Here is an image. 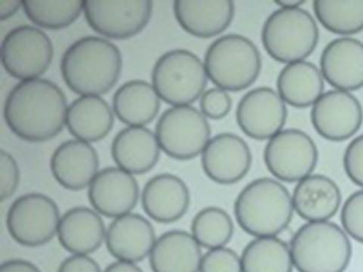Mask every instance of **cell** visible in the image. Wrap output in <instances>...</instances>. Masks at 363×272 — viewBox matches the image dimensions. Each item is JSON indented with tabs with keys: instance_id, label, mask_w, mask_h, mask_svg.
Segmentation results:
<instances>
[{
	"instance_id": "38",
	"label": "cell",
	"mask_w": 363,
	"mask_h": 272,
	"mask_svg": "<svg viewBox=\"0 0 363 272\" xmlns=\"http://www.w3.org/2000/svg\"><path fill=\"white\" fill-rule=\"evenodd\" d=\"M58 272H101L94 259L86 255H74L65 259Z\"/></svg>"
},
{
	"instance_id": "30",
	"label": "cell",
	"mask_w": 363,
	"mask_h": 272,
	"mask_svg": "<svg viewBox=\"0 0 363 272\" xmlns=\"http://www.w3.org/2000/svg\"><path fill=\"white\" fill-rule=\"evenodd\" d=\"M313 7L328 31L349 37L363 30V0H315Z\"/></svg>"
},
{
	"instance_id": "42",
	"label": "cell",
	"mask_w": 363,
	"mask_h": 272,
	"mask_svg": "<svg viewBox=\"0 0 363 272\" xmlns=\"http://www.w3.org/2000/svg\"><path fill=\"white\" fill-rule=\"evenodd\" d=\"M303 0H279L275 4L282 8H301L305 4Z\"/></svg>"
},
{
	"instance_id": "13",
	"label": "cell",
	"mask_w": 363,
	"mask_h": 272,
	"mask_svg": "<svg viewBox=\"0 0 363 272\" xmlns=\"http://www.w3.org/2000/svg\"><path fill=\"white\" fill-rule=\"evenodd\" d=\"M311 119L321 137L330 142H344L360 130L363 109L355 96L334 89L327 91L315 102Z\"/></svg>"
},
{
	"instance_id": "16",
	"label": "cell",
	"mask_w": 363,
	"mask_h": 272,
	"mask_svg": "<svg viewBox=\"0 0 363 272\" xmlns=\"http://www.w3.org/2000/svg\"><path fill=\"white\" fill-rule=\"evenodd\" d=\"M88 196L97 212L116 219L135 208L140 189L132 174L119 167L110 166L100 170L91 181Z\"/></svg>"
},
{
	"instance_id": "32",
	"label": "cell",
	"mask_w": 363,
	"mask_h": 272,
	"mask_svg": "<svg viewBox=\"0 0 363 272\" xmlns=\"http://www.w3.org/2000/svg\"><path fill=\"white\" fill-rule=\"evenodd\" d=\"M22 7L28 17L45 28L60 29L70 26L84 10L81 0H25Z\"/></svg>"
},
{
	"instance_id": "22",
	"label": "cell",
	"mask_w": 363,
	"mask_h": 272,
	"mask_svg": "<svg viewBox=\"0 0 363 272\" xmlns=\"http://www.w3.org/2000/svg\"><path fill=\"white\" fill-rule=\"evenodd\" d=\"M155 133L142 126H130L119 131L111 144V155L119 168L130 174L150 172L161 154Z\"/></svg>"
},
{
	"instance_id": "8",
	"label": "cell",
	"mask_w": 363,
	"mask_h": 272,
	"mask_svg": "<svg viewBox=\"0 0 363 272\" xmlns=\"http://www.w3.org/2000/svg\"><path fill=\"white\" fill-rule=\"evenodd\" d=\"M211 133L207 118L191 106L167 109L155 127L161 149L178 161H189L201 154L211 140Z\"/></svg>"
},
{
	"instance_id": "33",
	"label": "cell",
	"mask_w": 363,
	"mask_h": 272,
	"mask_svg": "<svg viewBox=\"0 0 363 272\" xmlns=\"http://www.w3.org/2000/svg\"><path fill=\"white\" fill-rule=\"evenodd\" d=\"M340 220L347 234L363 244V188L355 191L346 200Z\"/></svg>"
},
{
	"instance_id": "40",
	"label": "cell",
	"mask_w": 363,
	"mask_h": 272,
	"mask_svg": "<svg viewBox=\"0 0 363 272\" xmlns=\"http://www.w3.org/2000/svg\"><path fill=\"white\" fill-rule=\"evenodd\" d=\"M22 4L23 1L18 0H0V18L4 21L13 16L22 6Z\"/></svg>"
},
{
	"instance_id": "29",
	"label": "cell",
	"mask_w": 363,
	"mask_h": 272,
	"mask_svg": "<svg viewBox=\"0 0 363 272\" xmlns=\"http://www.w3.org/2000/svg\"><path fill=\"white\" fill-rule=\"evenodd\" d=\"M242 272H292L289 245L278 237H255L244 248Z\"/></svg>"
},
{
	"instance_id": "17",
	"label": "cell",
	"mask_w": 363,
	"mask_h": 272,
	"mask_svg": "<svg viewBox=\"0 0 363 272\" xmlns=\"http://www.w3.org/2000/svg\"><path fill=\"white\" fill-rule=\"evenodd\" d=\"M320 71L335 89L358 90L363 87V43L351 37L329 42L320 56Z\"/></svg>"
},
{
	"instance_id": "19",
	"label": "cell",
	"mask_w": 363,
	"mask_h": 272,
	"mask_svg": "<svg viewBox=\"0 0 363 272\" xmlns=\"http://www.w3.org/2000/svg\"><path fill=\"white\" fill-rule=\"evenodd\" d=\"M174 11L179 25L191 35L211 38L230 27L235 15L231 0H176Z\"/></svg>"
},
{
	"instance_id": "21",
	"label": "cell",
	"mask_w": 363,
	"mask_h": 272,
	"mask_svg": "<svg viewBox=\"0 0 363 272\" xmlns=\"http://www.w3.org/2000/svg\"><path fill=\"white\" fill-rule=\"evenodd\" d=\"M106 242L113 257L134 264L150 255L156 237L149 220L141 215L130 212L111 223Z\"/></svg>"
},
{
	"instance_id": "9",
	"label": "cell",
	"mask_w": 363,
	"mask_h": 272,
	"mask_svg": "<svg viewBox=\"0 0 363 272\" xmlns=\"http://www.w3.org/2000/svg\"><path fill=\"white\" fill-rule=\"evenodd\" d=\"M60 214L48 196L30 193L11 204L6 217L8 231L19 244L37 247L50 242L58 232Z\"/></svg>"
},
{
	"instance_id": "25",
	"label": "cell",
	"mask_w": 363,
	"mask_h": 272,
	"mask_svg": "<svg viewBox=\"0 0 363 272\" xmlns=\"http://www.w3.org/2000/svg\"><path fill=\"white\" fill-rule=\"evenodd\" d=\"M57 234L66 251L86 256L97 251L106 236L105 224L100 215L84 207L67 211L60 220Z\"/></svg>"
},
{
	"instance_id": "6",
	"label": "cell",
	"mask_w": 363,
	"mask_h": 272,
	"mask_svg": "<svg viewBox=\"0 0 363 272\" xmlns=\"http://www.w3.org/2000/svg\"><path fill=\"white\" fill-rule=\"evenodd\" d=\"M261 39L272 59L288 64L308 58L319 42L320 30L308 11L279 8L264 22Z\"/></svg>"
},
{
	"instance_id": "11",
	"label": "cell",
	"mask_w": 363,
	"mask_h": 272,
	"mask_svg": "<svg viewBox=\"0 0 363 272\" xmlns=\"http://www.w3.org/2000/svg\"><path fill=\"white\" fill-rule=\"evenodd\" d=\"M53 57L52 42L44 31L32 26L11 29L1 45L6 71L21 81L38 78L48 69Z\"/></svg>"
},
{
	"instance_id": "3",
	"label": "cell",
	"mask_w": 363,
	"mask_h": 272,
	"mask_svg": "<svg viewBox=\"0 0 363 272\" xmlns=\"http://www.w3.org/2000/svg\"><path fill=\"white\" fill-rule=\"evenodd\" d=\"M294 206L288 189L274 178H257L238 194L234 204L236 221L255 237H277L290 225Z\"/></svg>"
},
{
	"instance_id": "14",
	"label": "cell",
	"mask_w": 363,
	"mask_h": 272,
	"mask_svg": "<svg viewBox=\"0 0 363 272\" xmlns=\"http://www.w3.org/2000/svg\"><path fill=\"white\" fill-rule=\"evenodd\" d=\"M238 127L248 137L269 140L285 127L288 110L278 92L267 86L249 91L236 109Z\"/></svg>"
},
{
	"instance_id": "4",
	"label": "cell",
	"mask_w": 363,
	"mask_h": 272,
	"mask_svg": "<svg viewBox=\"0 0 363 272\" xmlns=\"http://www.w3.org/2000/svg\"><path fill=\"white\" fill-rule=\"evenodd\" d=\"M289 246L298 272H345L352 257L347 233L329 221L304 224L293 235Z\"/></svg>"
},
{
	"instance_id": "39",
	"label": "cell",
	"mask_w": 363,
	"mask_h": 272,
	"mask_svg": "<svg viewBox=\"0 0 363 272\" xmlns=\"http://www.w3.org/2000/svg\"><path fill=\"white\" fill-rule=\"evenodd\" d=\"M0 272H41L40 269L26 260L11 259L0 267Z\"/></svg>"
},
{
	"instance_id": "23",
	"label": "cell",
	"mask_w": 363,
	"mask_h": 272,
	"mask_svg": "<svg viewBox=\"0 0 363 272\" xmlns=\"http://www.w3.org/2000/svg\"><path fill=\"white\" fill-rule=\"evenodd\" d=\"M291 197L294 211L308 222L334 217L342 199L335 181L320 174H311L298 181Z\"/></svg>"
},
{
	"instance_id": "28",
	"label": "cell",
	"mask_w": 363,
	"mask_h": 272,
	"mask_svg": "<svg viewBox=\"0 0 363 272\" xmlns=\"http://www.w3.org/2000/svg\"><path fill=\"white\" fill-rule=\"evenodd\" d=\"M160 99L152 84L143 79H132L116 91L113 108L123 123L144 127L157 116L161 107Z\"/></svg>"
},
{
	"instance_id": "1",
	"label": "cell",
	"mask_w": 363,
	"mask_h": 272,
	"mask_svg": "<svg viewBox=\"0 0 363 272\" xmlns=\"http://www.w3.org/2000/svg\"><path fill=\"white\" fill-rule=\"evenodd\" d=\"M67 100L59 86L47 79L21 81L10 90L4 115L9 128L32 142L50 140L63 129Z\"/></svg>"
},
{
	"instance_id": "34",
	"label": "cell",
	"mask_w": 363,
	"mask_h": 272,
	"mask_svg": "<svg viewBox=\"0 0 363 272\" xmlns=\"http://www.w3.org/2000/svg\"><path fill=\"white\" fill-rule=\"evenodd\" d=\"M199 272H242L241 256L225 246L209 249L202 256Z\"/></svg>"
},
{
	"instance_id": "7",
	"label": "cell",
	"mask_w": 363,
	"mask_h": 272,
	"mask_svg": "<svg viewBox=\"0 0 363 272\" xmlns=\"http://www.w3.org/2000/svg\"><path fill=\"white\" fill-rule=\"evenodd\" d=\"M203 62L192 52L177 49L159 57L152 86L159 97L173 106H190L201 98L208 84Z\"/></svg>"
},
{
	"instance_id": "31",
	"label": "cell",
	"mask_w": 363,
	"mask_h": 272,
	"mask_svg": "<svg viewBox=\"0 0 363 272\" xmlns=\"http://www.w3.org/2000/svg\"><path fill=\"white\" fill-rule=\"evenodd\" d=\"M191 232L201 246L209 249L225 246L234 233V225L228 212L218 207H208L193 218Z\"/></svg>"
},
{
	"instance_id": "15",
	"label": "cell",
	"mask_w": 363,
	"mask_h": 272,
	"mask_svg": "<svg viewBox=\"0 0 363 272\" xmlns=\"http://www.w3.org/2000/svg\"><path fill=\"white\" fill-rule=\"evenodd\" d=\"M252 164L251 149L240 135L234 133L213 136L201 154L204 174L220 185L238 183L246 176Z\"/></svg>"
},
{
	"instance_id": "10",
	"label": "cell",
	"mask_w": 363,
	"mask_h": 272,
	"mask_svg": "<svg viewBox=\"0 0 363 272\" xmlns=\"http://www.w3.org/2000/svg\"><path fill=\"white\" fill-rule=\"evenodd\" d=\"M264 159L272 176L293 183L313 174L319 152L308 134L298 129H286L268 140Z\"/></svg>"
},
{
	"instance_id": "24",
	"label": "cell",
	"mask_w": 363,
	"mask_h": 272,
	"mask_svg": "<svg viewBox=\"0 0 363 272\" xmlns=\"http://www.w3.org/2000/svg\"><path fill=\"white\" fill-rule=\"evenodd\" d=\"M202 256L191 233L172 230L156 239L150 262L153 272H199Z\"/></svg>"
},
{
	"instance_id": "35",
	"label": "cell",
	"mask_w": 363,
	"mask_h": 272,
	"mask_svg": "<svg viewBox=\"0 0 363 272\" xmlns=\"http://www.w3.org/2000/svg\"><path fill=\"white\" fill-rule=\"evenodd\" d=\"M232 104V98L227 91L219 87L204 91L200 98L201 113L211 120H218L228 115Z\"/></svg>"
},
{
	"instance_id": "26",
	"label": "cell",
	"mask_w": 363,
	"mask_h": 272,
	"mask_svg": "<svg viewBox=\"0 0 363 272\" xmlns=\"http://www.w3.org/2000/svg\"><path fill=\"white\" fill-rule=\"evenodd\" d=\"M65 123L77 140L97 142L112 129L113 113L108 102L99 96H82L67 107Z\"/></svg>"
},
{
	"instance_id": "36",
	"label": "cell",
	"mask_w": 363,
	"mask_h": 272,
	"mask_svg": "<svg viewBox=\"0 0 363 272\" xmlns=\"http://www.w3.org/2000/svg\"><path fill=\"white\" fill-rule=\"evenodd\" d=\"M343 164L345 171L352 183L363 188V134L349 143Z\"/></svg>"
},
{
	"instance_id": "2",
	"label": "cell",
	"mask_w": 363,
	"mask_h": 272,
	"mask_svg": "<svg viewBox=\"0 0 363 272\" xmlns=\"http://www.w3.org/2000/svg\"><path fill=\"white\" fill-rule=\"evenodd\" d=\"M60 67L64 81L74 93L98 96L107 93L118 81L122 56L111 41L86 36L65 50Z\"/></svg>"
},
{
	"instance_id": "41",
	"label": "cell",
	"mask_w": 363,
	"mask_h": 272,
	"mask_svg": "<svg viewBox=\"0 0 363 272\" xmlns=\"http://www.w3.org/2000/svg\"><path fill=\"white\" fill-rule=\"evenodd\" d=\"M104 272H143V270L133 263L118 261L109 265Z\"/></svg>"
},
{
	"instance_id": "20",
	"label": "cell",
	"mask_w": 363,
	"mask_h": 272,
	"mask_svg": "<svg viewBox=\"0 0 363 272\" xmlns=\"http://www.w3.org/2000/svg\"><path fill=\"white\" fill-rule=\"evenodd\" d=\"M99 156L88 142L67 140L54 151L50 161L52 174L65 188L79 191L91 183L98 173Z\"/></svg>"
},
{
	"instance_id": "27",
	"label": "cell",
	"mask_w": 363,
	"mask_h": 272,
	"mask_svg": "<svg viewBox=\"0 0 363 272\" xmlns=\"http://www.w3.org/2000/svg\"><path fill=\"white\" fill-rule=\"evenodd\" d=\"M277 85L278 94L286 104L297 108L313 106L325 93V79L320 68L306 60L284 67Z\"/></svg>"
},
{
	"instance_id": "12",
	"label": "cell",
	"mask_w": 363,
	"mask_h": 272,
	"mask_svg": "<svg viewBox=\"0 0 363 272\" xmlns=\"http://www.w3.org/2000/svg\"><path fill=\"white\" fill-rule=\"evenodd\" d=\"M150 0L84 1L88 24L102 35L113 39L131 38L142 31L152 15Z\"/></svg>"
},
{
	"instance_id": "18",
	"label": "cell",
	"mask_w": 363,
	"mask_h": 272,
	"mask_svg": "<svg viewBox=\"0 0 363 272\" xmlns=\"http://www.w3.org/2000/svg\"><path fill=\"white\" fill-rule=\"evenodd\" d=\"M190 191L179 177L169 174H158L145 185L142 205L154 221L169 224L183 218L190 205Z\"/></svg>"
},
{
	"instance_id": "5",
	"label": "cell",
	"mask_w": 363,
	"mask_h": 272,
	"mask_svg": "<svg viewBox=\"0 0 363 272\" xmlns=\"http://www.w3.org/2000/svg\"><path fill=\"white\" fill-rule=\"evenodd\" d=\"M203 64L208 77L214 85L230 92H240L257 81L262 60L251 40L231 33L209 45Z\"/></svg>"
},
{
	"instance_id": "37",
	"label": "cell",
	"mask_w": 363,
	"mask_h": 272,
	"mask_svg": "<svg viewBox=\"0 0 363 272\" xmlns=\"http://www.w3.org/2000/svg\"><path fill=\"white\" fill-rule=\"evenodd\" d=\"M19 168L14 157L7 152H0V199H9L19 183Z\"/></svg>"
}]
</instances>
